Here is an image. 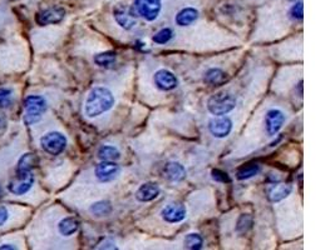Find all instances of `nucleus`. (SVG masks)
I'll return each mask as SVG.
<instances>
[{
  "instance_id": "33",
  "label": "nucleus",
  "mask_w": 335,
  "mask_h": 250,
  "mask_svg": "<svg viewBox=\"0 0 335 250\" xmlns=\"http://www.w3.org/2000/svg\"><path fill=\"white\" fill-rule=\"evenodd\" d=\"M0 249H15V246L9 245V244H4V245H0Z\"/></svg>"
},
{
  "instance_id": "31",
  "label": "nucleus",
  "mask_w": 335,
  "mask_h": 250,
  "mask_svg": "<svg viewBox=\"0 0 335 250\" xmlns=\"http://www.w3.org/2000/svg\"><path fill=\"white\" fill-rule=\"evenodd\" d=\"M9 219V212L5 207H0V226L4 225Z\"/></svg>"
},
{
  "instance_id": "19",
  "label": "nucleus",
  "mask_w": 335,
  "mask_h": 250,
  "mask_svg": "<svg viewBox=\"0 0 335 250\" xmlns=\"http://www.w3.org/2000/svg\"><path fill=\"white\" fill-rule=\"evenodd\" d=\"M204 80L210 85H220L226 80V74L219 68H211L205 73Z\"/></svg>"
},
{
  "instance_id": "15",
  "label": "nucleus",
  "mask_w": 335,
  "mask_h": 250,
  "mask_svg": "<svg viewBox=\"0 0 335 250\" xmlns=\"http://www.w3.org/2000/svg\"><path fill=\"white\" fill-rule=\"evenodd\" d=\"M293 192V186L289 184H272L267 188V199L271 203H279L284 200Z\"/></svg>"
},
{
  "instance_id": "20",
  "label": "nucleus",
  "mask_w": 335,
  "mask_h": 250,
  "mask_svg": "<svg viewBox=\"0 0 335 250\" xmlns=\"http://www.w3.org/2000/svg\"><path fill=\"white\" fill-rule=\"evenodd\" d=\"M260 170L261 168L258 163H249L246 164V165H244L243 168L238 169L236 176H237L238 180H246V179H250L253 178V176L258 175V174L260 173Z\"/></svg>"
},
{
  "instance_id": "3",
  "label": "nucleus",
  "mask_w": 335,
  "mask_h": 250,
  "mask_svg": "<svg viewBox=\"0 0 335 250\" xmlns=\"http://www.w3.org/2000/svg\"><path fill=\"white\" fill-rule=\"evenodd\" d=\"M24 110L25 124L38 123L46 110V100L40 95H29L24 100Z\"/></svg>"
},
{
  "instance_id": "17",
  "label": "nucleus",
  "mask_w": 335,
  "mask_h": 250,
  "mask_svg": "<svg viewBox=\"0 0 335 250\" xmlns=\"http://www.w3.org/2000/svg\"><path fill=\"white\" fill-rule=\"evenodd\" d=\"M200 17L199 10L195 9V8L187 7L183 8L182 10L177 13L176 15V24L180 25V27H188V25L194 24Z\"/></svg>"
},
{
  "instance_id": "22",
  "label": "nucleus",
  "mask_w": 335,
  "mask_h": 250,
  "mask_svg": "<svg viewBox=\"0 0 335 250\" xmlns=\"http://www.w3.org/2000/svg\"><path fill=\"white\" fill-rule=\"evenodd\" d=\"M117 60V54L114 51H105L94 56V62L101 68H112Z\"/></svg>"
},
{
  "instance_id": "18",
  "label": "nucleus",
  "mask_w": 335,
  "mask_h": 250,
  "mask_svg": "<svg viewBox=\"0 0 335 250\" xmlns=\"http://www.w3.org/2000/svg\"><path fill=\"white\" fill-rule=\"evenodd\" d=\"M79 229V221L73 217H67L62 219L58 224V231L63 236L73 235Z\"/></svg>"
},
{
  "instance_id": "13",
  "label": "nucleus",
  "mask_w": 335,
  "mask_h": 250,
  "mask_svg": "<svg viewBox=\"0 0 335 250\" xmlns=\"http://www.w3.org/2000/svg\"><path fill=\"white\" fill-rule=\"evenodd\" d=\"M186 208L182 204H168L167 207H165L161 212L163 220L167 221V223H180V221L185 220L186 218Z\"/></svg>"
},
{
  "instance_id": "16",
  "label": "nucleus",
  "mask_w": 335,
  "mask_h": 250,
  "mask_svg": "<svg viewBox=\"0 0 335 250\" xmlns=\"http://www.w3.org/2000/svg\"><path fill=\"white\" fill-rule=\"evenodd\" d=\"M160 195V186L156 183H146L136 192V199L141 203L152 202Z\"/></svg>"
},
{
  "instance_id": "7",
  "label": "nucleus",
  "mask_w": 335,
  "mask_h": 250,
  "mask_svg": "<svg viewBox=\"0 0 335 250\" xmlns=\"http://www.w3.org/2000/svg\"><path fill=\"white\" fill-rule=\"evenodd\" d=\"M34 184V175L32 171H18L17 178L9 181L8 189L14 195H24L32 189Z\"/></svg>"
},
{
  "instance_id": "14",
  "label": "nucleus",
  "mask_w": 335,
  "mask_h": 250,
  "mask_svg": "<svg viewBox=\"0 0 335 250\" xmlns=\"http://www.w3.org/2000/svg\"><path fill=\"white\" fill-rule=\"evenodd\" d=\"M163 176L168 181L172 183H178L186 178V169L185 166L177 161H170L163 168Z\"/></svg>"
},
{
  "instance_id": "32",
  "label": "nucleus",
  "mask_w": 335,
  "mask_h": 250,
  "mask_svg": "<svg viewBox=\"0 0 335 250\" xmlns=\"http://www.w3.org/2000/svg\"><path fill=\"white\" fill-rule=\"evenodd\" d=\"M100 248L101 249H117V246L114 245L113 241L107 240V241H105V243H103V245L100 246Z\"/></svg>"
},
{
  "instance_id": "4",
  "label": "nucleus",
  "mask_w": 335,
  "mask_h": 250,
  "mask_svg": "<svg viewBox=\"0 0 335 250\" xmlns=\"http://www.w3.org/2000/svg\"><path fill=\"white\" fill-rule=\"evenodd\" d=\"M41 149L51 155H59L67 147V138L62 133L51 132L43 135L40 139Z\"/></svg>"
},
{
  "instance_id": "1",
  "label": "nucleus",
  "mask_w": 335,
  "mask_h": 250,
  "mask_svg": "<svg viewBox=\"0 0 335 250\" xmlns=\"http://www.w3.org/2000/svg\"><path fill=\"white\" fill-rule=\"evenodd\" d=\"M114 105V96L110 89L105 87H97L90 90L85 100V115L88 118H97L111 110Z\"/></svg>"
},
{
  "instance_id": "10",
  "label": "nucleus",
  "mask_w": 335,
  "mask_h": 250,
  "mask_svg": "<svg viewBox=\"0 0 335 250\" xmlns=\"http://www.w3.org/2000/svg\"><path fill=\"white\" fill-rule=\"evenodd\" d=\"M209 130L215 138L223 139L227 137L232 130V120L227 116L221 115L211 119L209 123Z\"/></svg>"
},
{
  "instance_id": "27",
  "label": "nucleus",
  "mask_w": 335,
  "mask_h": 250,
  "mask_svg": "<svg viewBox=\"0 0 335 250\" xmlns=\"http://www.w3.org/2000/svg\"><path fill=\"white\" fill-rule=\"evenodd\" d=\"M13 103V92L8 88H0V108H8Z\"/></svg>"
},
{
  "instance_id": "6",
  "label": "nucleus",
  "mask_w": 335,
  "mask_h": 250,
  "mask_svg": "<svg viewBox=\"0 0 335 250\" xmlns=\"http://www.w3.org/2000/svg\"><path fill=\"white\" fill-rule=\"evenodd\" d=\"M113 17L117 24L124 30H131L132 28L136 27L137 24V18L134 8L128 7L124 4L116 5L113 9Z\"/></svg>"
},
{
  "instance_id": "29",
  "label": "nucleus",
  "mask_w": 335,
  "mask_h": 250,
  "mask_svg": "<svg viewBox=\"0 0 335 250\" xmlns=\"http://www.w3.org/2000/svg\"><path fill=\"white\" fill-rule=\"evenodd\" d=\"M290 15H292L293 19L297 20H301L304 18V5L303 2H298L295 3L294 5L290 9Z\"/></svg>"
},
{
  "instance_id": "11",
  "label": "nucleus",
  "mask_w": 335,
  "mask_h": 250,
  "mask_svg": "<svg viewBox=\"0 0 335 250\" xmlns=\"http://www.w3.org/2000/svg\"><path fill=\"white\" fill-rule=\"evenodd\" d=\"M153 80H155L156 87L160 90H163V92L173 90L178 84V80L177 78H176V75L167 69L157 70V72L155 73Z\"/></svg>"
},
{
  "instance_id": "21",
  "label": "nucleus",
  "mask_w": 335,
  "mask_h": 250,
  "mask_svg": "<svg viewBox=\"0 0 335 250\" xmlns=\"http://www.w3.org/2000/svg\"><path fill=\"white\" fill-rule=\"evenodd\" d=\"M98 158L101 160L116 161L121 158V152L116 147H113V145H103L98 150Z\"/></svg>"
},
{
  "instance_id": "23",
  "label": "nucleus",
  "mask_w": 335,
  "mask_h": 250,
  "mask_svg": "<svg viewBox=\"0 0 335 250\" xmlns=\"http://www.w3.org/2000/svg\"><path fill=\"white\" fill-rule=\"evenodd\" d=\"M37 156L34 154H24L18 161V171H32V169L37 165Z\"/></svg>"
},
{
  "instance_id": "2",
  "label": "nucleus",
  "mask_w": 335,
  "mask_h": 250,
  "mask_svg": "<svg viewBox=\"0 0 335 250\" xmlns=\"http://www.w3.org/2000/svg\"><path fill=\"white\" fill-rule=\"evenodd\" d=\"M236 106V99L230 93H217L212 95L207 101V109L215 116L226 115L232 111Z\"/></svg>"
},
{
  "instance_id": "35",
  "label": "nucleus",
  "mask_w": 335,
  "mask_h": 250,
  "mask_svg": "<svg viewBox=\"0 0 335 250\" xmlns=\"http://www.w3.org/2000/svg\"><path fill=\"white\" fill-rule=\"evenodd\" d=\"M0 125H2V120H0Z\"/></svg>"
},
{
  "instance_id": "28",
  "label": "nucleus",
  "mask_w": 335,
  "mask_h": 250,
  "mask_svg": "<svg viewBox=\"0 0 335 250\" xmlns=\"http://www.w3.org/2000/svg\"><path fill=\"white\" fill-rule=\"evenodd\" d=\"M251 225H253V217L250 214H243L238 219L236 228H237V231L244 233V231H248L251 228Z\"/></svg>"
},
{
  "instance_id": "26",
  "label": "nucleus",
  "mask_w": 335,
  "mask_h": 250,
  "mask_svg": "<svg viewBox=\"0 0 335 250\" xmlns=\"http://www.w3.org/2000/svg\"><path fill=\"white\" fill-rule=\"evenodd\" d=\"M173 36V31L170 29V28H165V29H161L158 33H156L153 35L152 40L155 41L156 44H167L168 41L172 39Z\"/></svg>"
},
{
  "instance_id": "9",
  "label": "nucleus",
  "mask_w": 335,
  "mask_h": 250,
  "mask_svg": "<svg viewBox=\"0 0 335 250\" xmlns=\"http://www.w3.org/2000/svg\"><path fill=\"white\" fill-rule=\"evenodd\" d=\"M285 114L279 109H270L265 116V128L270 137H275L285 123Z\"/></svg>"
},
{
  "instance_id": "24",
  "label": "nucleus",
  "mask_w": 335,
  "mask_h": 250,
  "mask_svg": "<svg viewBox=\"0 0 335 250\" xmlns=\"http://www.w3.org/2000/svg\"><path fill=\"white\" fill-rule=\"evenodd\" d=\"M89 210L95 217H107L111 214L112 207L108 202H97L90 207Z\"/></svg>"
},
{
  "instance_id": "30",
  "label": "nucleus",
  "mask_w": 335,
  "mask_h": 250,
  "mask_svg": "<svg viewBox=\"0 0 335 250\" xmlns=\"http://www.w3.org/2000/svg\"><path fill=\"white\" fill-rule=\"evenodd\" d=\"M212 179L216 181H220V183H230V176L225 173V171L220 170V169H214L211 171Z\"/></svg>"
},
{
  "instance_id": "5",
  "label": "nucleus",
  "mask_w": 335,
  "mask_h": 250,
  "mask_svg": "<svg viewBox=\"0 0 335 250\" xmlns=\"http://www.w3.org/2000/svg\"><path fill=\"white\" fill-rule=\"evenodd\" d=\"M134 10L147 22H153L162 10V0H134Z\"/></svg>"
},
{
  "instance_id": "34",
  "label": "nucleus",
  "mask_w": 335,
  "mask_h": 250,
  "mask_svg": "<svg viewBox=\"0 0 335 250\" xmlns=\"http://www.w3.org/2000/svg\"><path fill=\"white\" fill-rule=\"evenodd\" d=\"M2 195H3V188L0 186V197H2Z\"/></svg>"
},
{
  "instance_id": "25",
  "label": "nucleus",
  "mask_w": 335,
  "mask_h": 250,
  "mask_svg": "<svg viewBox=\"0 0 335 250\" xmlns=\"http://www.w3.org/2000/svg\"><path fill=\"white\" fill-rule=\"evenodd\" d=\"M202 244H204V239H202V236L200 235V234L191 233L186 235L185 246L187 249L199 250L202 248Z\"/></svg>"
},
{
  "instance_id": "12",
  "label": "nucleus",
  "mask_w": 335,
  "mask_h": 250,
  "mask_svg": "<svg viewBox=\"0 0 335 250\" xmlns=\"http://www.w3.org/2000/svg\"><path fill=\"white\" fill-rule=\"evenodd\" d=\"M66 17V10L61 7H53L49 9L43 10L38 14L37 22L40 25H49V24H58Z\"/></svg>"
},
{
  "instance_id": "8",
  "label": "nucleus",
  "mask_w": 335,
  "mask_h": 250,
  "mask_svg": "<svg viewBox=\"0 0 335 250\" xmlns=\"http://www.w3.org/2000/svg\"><path fill=\"white\" fill-rule=\"evenodd\" d=\"M119 171H121V169H119L118 164H116L114 161L102 160V163L95 166L94 174L95 178L101 183H108V181L114 180L117 178Z\"/></svg>"
}]
</instances>
